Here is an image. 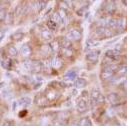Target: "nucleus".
<instances>
[{"instance_id":"a878e982","label":"nucleus","mask_w":127,"mask_h":126,"mask_svg":"<svg viewBox=\"0 0 127 126\" xmlns=\"http://www.w3.org/2000/svg\"><path fill=\"white\" fill-rule=\"evenodd\" d=\"M62 53L66 55L67 57H71L73 55V50L70 47H64V48H62Z\"/></svg>"},{"instance_id":"a211bd4d","label":"nucleus","mask_w":127,"mask_h":126,"mask_svg":"<svg viewBox=\"0 0 127 126\" xmlns=\"http://www.w3.org/2000/svg\"><path fill=\"white\" fill-rule=\"evenodd\" d=\"M35 5H36L37 9H38L39 11H41V10H43V9L46 7L47 1H45V0H37V1L35 2Z\"/></svg>"},{"instance_id":"c756f323","label":"nucleus","mask_w":127,"mask_h":126,"mask_svg":"<svg viewBox=\"0 0 127 126\" xmlns=\"http://www.w3.org/2000/svg\"><path fill=\"white\" fill-rule=\"evenodd\" d=\"M51 20H53L54 22H56L57 24L58 23H62L63 21H62V19H61V17L59 16V14L56 12V13H54L53 15H52V18H51Z\"/></svg>"},{"instance_id":"6ab92c4d","label":"nucleus","mask_w":127,"mask_h":126,"mask_svg":"<svg viewBox=\"0 0 127 126\" xmlns=\"http://www.w3.org/2000/svg\"><path fill=\"white\" fill-rule=\"evenodd\" d=\"M17 53H18V51H17V49H16L13 45H10V46L7 47V54H8L9 56L15 57V56H17Z\"/></svg>"},{"instance_id":"f8f14e48","label":"nucleus","mask_w":127,"mask_h":126,"mask_svg":"<svg viewBox=\"0 0 127 126\" xmlns=\"http://www.w3.org/2000/svg\"><path fill=\"white\" fill-rule=\"evenodd\" d=\"M41 36H42L43 39H45L47 41H51L53 39V34H52L51 31H49V30H42Z\"/></svg>"},{"instance_id":"393cba45","label":"nucleus","mask_w":127,"mask_h":126,"mask_svg":"<svg viewBox=\"0 0 127 126\" xmlns=\"http://www.w3.org/2000/svg\"><path fill=\"white\" fill-rule=\"evenodd\" d=\"M116 72H117L118 75H121V76L127 74V65H123V66L118 67L117 70H116Z\"/></svg>"},{"instance_id":"a18cd8bd","label":"nucleus","mask_w":127,"mask_h":126,"mask_svg":"<svg viewBox=\"0 0 127 126\" xmlns=\"http://www.w3.org/2000/svg\"><path fill=\"white\" fill-rule=\"evenodd\" d=\"M0 8H1V2H0Z\"/></svg>"},{"instance_id":"a19ab883","label":"nucleus","mask_w":127,"mask_h":126,"mask_svg":"<svg viewBox=\"0 0 127 126\" xmlns=\"http://www.w3.org/2000/svg\"><path fill=\"white\" fill-rule=\"evenodd\" d=\"M76 93H77V91H76V90H73V91H72V94H76Z\"/></svg>"},{"instance_id":"0eeeda50","label":"nucleus","mask_w":127,"mask_h":126,"mask_svg":"<svg viewBox=\"0 0 127 126\" xmlns=\"http://www.w3.org/2000/svg\"><path fill=\"white\" fill-rule=\"evenodd\" d=\"M57 95H58L57 91H56L55 89H53V88H48V89L46 90V98L49 99V100L55 99V98L57 97Z\"/></svg>"},{"instance_id":"412c9836","label":"nucleus","mask_w":127,"mask_h":126,"mask_svg":"<svg viewBox=\"0 0 127 126\" xmlns=\"http://www.w3.org/2000/svg\"><path fill=\"white\" fill-rule=\"evenodd\" d=\"M107 99L111 102V103H115L119 100V97L116 93H109L108 95H107Z\"/></svg>"},{"instance_id":"5701e85b","label":"nucleus","mask_w":127,"mask_h":126,"mask_svg":"<svg viewBox=\"0 0 127 126\" xmlns=\"http://www.w3.org/2000/svg\"><path fill=\"white\" fill-rule=\"evenodd\" d=\"M41 52L44 53L45 55H49V54H51L53 52V50H52L50 44H47V45H44L43 47H41Z\"/></svg>"},{"instance_id":"ea45409f","label":"nucleus","mask_w":127,"mask_h":126,"mask_svg":"<svg viewBox=\"0 0 127 126\" xmlns=\"http://www.w3.org/2000/svg\"><path fill=\"white\" fill-rule=\"evenodd\" d=\"M62 1H64L65 3H67V4L69 5V4H70V2H71V0H62Z\"/></svg>"},{"instance_id":"9d476101","label":"nucleus","mask_w":127,"mask_h":126,"mask_svg":"<svg viewBox=\"0 0 127 126\" xmlns=\"http://www.w3.org/2000/svg\"><path fill=\"white\" fill-rule=\"evenodd\" d=\"M86 85H87V81L84 78H77L74 81V86L76 88H84L86 87Z\"/></svg>"},{"instance_id":"58836bf2","label":"nucleus","mask_w":127,"mask_h":126,"mask_svg":"<svg viewBox=\"0 0 127 126\" xmlns=\"http://www.w3.org/2000/svg\"><path fill=\"white\" fill-rule=\"evenodd\" d=\"M3 126H10L9 121H5V122H4V124H3Z\"/></svg>"},{"instance_id":"9b49d317","label":"nucleus","mask_w":127,"mask_h":126,"mask_svg":"<svg viewBox=\"0 0 127 126\" xmlns=\"http://www.w3.org/2000/svg\"><path fill=\"white\" fill-rule=\"evenodd\" d=\"M76 107H77L78 111L83 112V111L86 110V108H87V103H86V101H85L84 99H79V100L77 101V103H76Z\"/></svg>"},{"instance_id":"7c9ffc66","label":"nucleus","mask_w":127,"mask_h":126,"mask_svg":"<svg viewBox=\"0 0 127 126\" xmlns=\"http://www.w3.org/2000/svg\"><path fill=\"white\" fill-rule=\"evenodd\" d=\"M7 16V11L4 8H0V21H3Z\"/></svg>"},{"instance_id":"c9c22d12","label":"nucleus","mask_w":127,"mask_h":126,"mask_svg":"<svg viewBox=\"0 0 127 126\" xmlns=\"http://www.w3.org/2000/svg\"><path fill=\"white\" fill-rule=\"evenodd\" d=\"M54 126H64V124H63L61 121H57V122H55Z\"/></svg>"},{"instance_id":"f257e3e1","label":"nucleus","mask_w":127,"mask_h":126,"mask_svg":"<svg viewBox=\"0 0 127 126\" xmlns=\"http://www.w3.org/2000/svg\"><path fill=\"white\" fill-rule=\"evenodd\" d=\"M24 66L29 70V71H32V72H39L41 70V67H42V64L40 62H37V61H28L26 62Z\"/></svg>"},{"instance_id":"f03ea898","label":"nucleus","mask_w":127,"mask_h":126,"mask_svg":"<svg viewBox=\"0 0 127 126\" xmlns=\"http://www.w3.org/2000/svg\"><path fill=\"white\" fill-rule=\"evenodd\" d=\"M113 74H114V71L111 70L109 67H106V68H104V69L101 71L100 78H101L102 80H108V79H110V78L113 76Z\"/></svg>"},{"instance_id":"79ce46f5","label":"nucleus","mask_w":127,"mask_h":126,"mask_svg":"<svg viewBox=\"0 0 127 126\" xmlns=\"http://www.w3.org/2000/svg\"><path fill=\"white\" fill-rule=\"evenodd\" d=\"M123 2H124L125 5H127V0H123Z\"/></svg>"},{"instance_id":"423d86ee","label":"nucleus","mask_w":127,"mask_h":126,"mask_svg":"<svg viewBox=\"0 0 127 126\" xmlns=\"http://www.w3.org/2000/svg\"><path fill=\"white\" fill-rule=\"evenodd\" d=\"M31 52H32V50H31V47H30L28 44H24V45L20 48V53H21V55L24 56V57L30 56Z\"/></svg>"},{"instance_id":"ddd939ff","label":"nucleus","mask_w":127,"mask_h":126,"mask_svg":"<svg viewBox=\"0 0 127 126\" xmlns=\"http://www.w3.org/2000/svg\"><path fill=\"white\" fill-rule=\"evenodd\" d=\"M115 9H116V6H115V3H114L113 1L108 2V3L106 4V6H105V11H106V13H108V14H112V13L115 11Z\"/></svg>"},{"instance_id":"cd10ccee","label":"nucleus","mask_w":127,"mask_h":126,"mask_svg":"<svg viewBox=\"0 0 127 126\" xmlns=\"http://www.w3.org/2000/svg\"><path fill=\"white\" fill-rule=\"evenodd\" d=\"M107 23H108V26L109 28L113 29V28H116V25H117V20L114 19V18H110L107 20Z\"/></svg>"},{"instance_id":"473e14b6","label":"nucleus","mask_w":127,"mask_h":126,"mask_svg":"<svg viewBox=\"0 0 127 126\" xmlns=\"http://www.w3.org/2000/svg\"><path fill=\"white\" fill-rule=\"evenodd\" d=\"M58 5H59V9H62V10H66V9L68 8V6H69L67 3H65L64 1H62V0L59 2Z\"/></svg>"},{"instance_id":"7ed1b4c3","label":"nucleus","mask_w":127,"mask_h":126,"mask_svg":"<svg viewBox=\"0 0 127 126\" xmlns=\"http://www.w3.org/2000/svg\"><path fill=\"white\" fill-rule=\"evenodd\" d=\"M68 37H70L71 39H73V40H80L81 39V37H82V32L80 30H78V29H72L71 31H70V33L67 35V38Z\"/></svg>"},{"instance_id":"4c0bfd02","label":"nucleus","mask_w":127,"mask_h":126,"mask_svg":"<svg viewBox=\"0 0 127 126\" xmlns=\"http://www.w3.org/2000/svg\"><path fill=\"white\" fill-rule=\"evenodd\" d=\"M26 114H27V111H26V110H23V112H22V113H20L19 115H20V117H22L23 115H26Z\"/></svg>"},{"instance_id":"2f4dec72","label":"nucleus","mask_w":127,"mask_h":126,"mask_svg":"<svg viewBox=\"0 0 127 126\" xmlns=\"http://www.w3.org/2000/svg\"><path fill=\"white\" fill-rule=\"evenodd\" d=\"M57 13H58V14H59V16L61 17L62 21H63V20H64V19H66L67 15H66V12H65V10H62V9H58Z\"/></svg>"},{"instance_id":"72a5a7b5","label":"nucleus","mask_w":127,"mask_h":126,"mask_svg":"<svg viewBox=\"0 0 127 126\" xmlns=\"http://www.w3.org/2000/svg\"><path fill=\"white\" fill-rule=\"evenodd\" d=\"M87 44H88L89 46H96V45H98V44H99V41L93 40V39H89V40L87 41Z\"/></svg>"},{"instance_id":"20e7f679","label":"nucleus","mask_w":127,"mask_h":126,"mask_svg":"<svg viewBox=\"0 0 127 126\" xmlns=\"http://www.w3.org/2000/svg\"><path fill=\"white\" fill-rule=\"evenodd\" d=\"M99 54H100L99 51H90L89 53H87V55H86V59H87L89 62L94 63V62H96V61L98 60V58H99Z\"/></svg>"},{"instance_id":"6e6552de","label":"nucleus","mask_w":127,"mask_h":126,"mask_svg":"<svg viewBox=\"0 0 127 126\" xmlns=\"http://www.w3.org/2000/svg\"><path fill=\"white\" fill-rule=\"evenodd\" d=\"M35 102L37 105L39 106H46L47 103H48V99L46 98V96L44 95H38L36 98H35Z\"/></svg>"},{"instance_id":"f3484780","label":"nucleus","mask_w":127,"mask_h":126,"mask_svg":"<svg viewBox=\"0 0 127 126\" xmlns=\"http://www.w3.org/2000/svg\"><path fill=\"white\" fill-rule=\"evenodd\" d=\"M59 44L61 45L62 48H64V47H70V41L67 37H61L60 40H59Z\"/></svg>"},{"instance_id":"e433bc0d","label":"nucleus","mask_w":127,"mask_h":126,"mask_svg":"<svg viewBox=\"0 0 127 126\" xmlns=\"http://www.w3.org/2000/svg\"><path fill=\"white\" fill-rule=\"evenodd\" d=\"M71 126H80L79 125V122H77V121H74L73 123H72V125Z\"/></svg>"},{"instance_id":"f704fd0d","label":"nucleus","mask_w":127,"mask_h":126,"mask_svg":"<svg viewBox=\"0 0 127 126\" xmlns=\"http://www.w3.org/2000/svg\"><path fill=\"white\" fill-rule=\"evenodd\" d=\"M86 9H87V7H86V6H83L82 8H80L79 10H77V11H76V13H77L79 16H81V15L86 11Z\"/></svg>"},{"instance_id":"c85d7f7f","label":"nucleus","mask_w":127,"mask_h":126,"mask_svg":"<svg viewBox=\"0 0 127 126\" xmlns=\"http://www.w3.org/2000/svg\"><path fill=\"white\" fill-rule=\"evenodd\" d=\"M79 125L80 126H91V122H90V120L88 119V118H82L81 120H80V122H79Z\"/></svg>"},{"instance_id":"c03bdc74","label":"nucleus","mask_w":127,"mask_h":126,"mask_svg":"<svg viewBox=\"0 0 127 126\" xmlns=\"http://www.w3.org/2000/svg\"><path fill=\"white\" fill-rule=\"evenodd\" d=\"M88 1H89V2H94L95 0H88Z\"/></svg>"},{"instance_id":"dca6fc26","label":"nucleus","mask_w":127,"mask_h":126,"mask_svg":"<svg viewBox=\"0 0 127 126\" xmlns=\"http://www.w3.org/2000/svg\"><path fill=\"white\" fill-rule=\"evenodd\" d=\"M76 77H77V74H76V72L75 71H73V70H70V71H68L65 75H64V78L66 79V80H75L76 79Z\"/></svg>"},{"instance_id":"1a4fd4ad","label":"nucleus","mask_w":127,"mask_h":126,"mask_svg":"<svg viewBox=\"0 0 127 126\" xmlns=\"http://www.w3.org/2000/svg\"><path fill=\"white\" fill-rule=\"evenodd\" d=\"M1 66L6 70H10L12 68V60L9 58H3L1 60Z\"/></svg>"},{"instance_id":"2eb2a0df","label":"nucleus","mask_w":127,"mask_h":126,"mask_svg":"<svg viewBox=\"0 0 127 126\" xmlns=\"http://www.w3.org/2000/svg\"><path fill=\"white\" fill-rule=\"evenodd\" d=\"M116 27L119 28V29H121V30L125 29V27H126V18H125V17L119 18V19L117 20V25H116Z\"/></svg>"},{"instance_id":"bb28decb","label":"nucleus","mask_w":127,"mask_h":126,"mask_svg":"<svg viewBox=\"0 0 127 126\" xmlns=\"http://www.w3.org/2000/svg\"><path fill=\"white\" fill-rule=\"evenodd\" d=\"M47 27L49 28V30H56V28H57V23L50 19V20L47 21Z\"/></svg>"},{"instance_id":"4be33fe9","label":"nucleus","mask_w":127,"mask_h":126,"mask_svg":"<svg viewBox=\"0 0 127 126\" xmlns=\"http://www.w3.org/2000/svg\"><path fill=\"white\" fill-rule=\"evenodd\" d=\"M18 103H19V105H21V106H23V105H29V104L31 103V99H30V97H28V96H24V97H22V98L19 99Z\"/></svg>"},{"instance_id":"39448f33","label":"nucleus","mask_w":127,"mask_h":126,"mask_svg":"<svg viewBox=\"0 0 127 126\" xmlns=\"http://www.w3.org/2000/svg\"><path fill=\"white\" fill-rule=\"evenodd\" d=\"M105 55H106V57H108V58H110L111 60H114V61L118 60L120 58V52L115 50V49L114 50H107Z\"/></svg>"},{"instance_id":"37998d69","label":"nucleus","mask_w":127,"mask_h":126,"mask_svg":"<svg viewBox=\"0 0 127 126\" xmlns=\"http://www.w3.org/2000/svg\"><path fill=\"white\" fill-rule=\"evenodd\" d=\"M5 1H6V2H12L13 0H5Z\"/></svg>"},{"instance_id":"b1692460","label":"nucleus","mask_w":127,"mask_h":126,"mask_svg":"<svg viewBox=\"0 0 127 126\" xmlns=\"http://www.w3.org/2000/svg\"><path fill=\"white\" fill-rule=\"evenodd\" d=\"M52 65H53V67H55V68H60V67H61V65H62V60L60 59V57H55V58L53 59Z\"/></svg>"},{"instance_id":"4468645a","label":"nucleus","mask_w":127,"mask_h":126,"mask_svg":"<svg viewBox=\"0 0 127 126\" xmlns=\"http://www.w3.org/2000/svg\"><path fill=\"white\" fill-rule=\"evenodd\" d=\"M114 35V32H113V29H111V28H106V27H104V29H103V32H102V34H101V36L102 37H105V38H110V37H112Z\"/></svg>"},{"instance_id":"aec40b11","label":"nucleus","mask_w":127,"mask_h":126,"mask_svg":"<svg viewBox=\"0 0 127 126\" xmlns=\"http://www.w3.org/2000/svg\"><path fill=\"white\" fill-rule=\"evenodd\" d=\"M23 37H24V34L22 33V32H20V31H17V32H15V33H13L12 34V36H11V38L14 40V41H21L22 39H23Z\"/></svg>"}]
</instances>
